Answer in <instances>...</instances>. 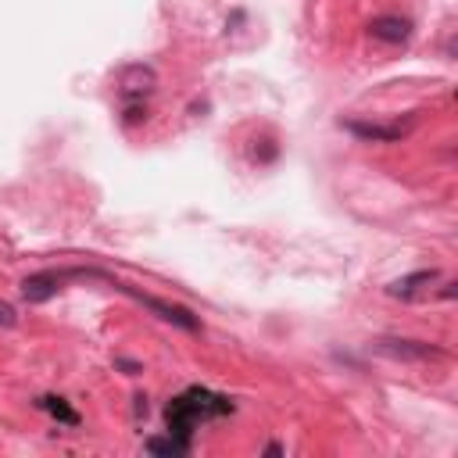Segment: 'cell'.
Here are the masks:
<instances>
[{"mask_svg": "<svg viewBox=\"0 0 458 458\" xmlns=\"http://www.w3.org/2000/svg\"><path fill=\"white\" fill-rule=\"evenodd\" d=\"M369 37L380 40V44H405L412 37V22L397 19V15H380V19L369 22Z\"/></svg>", "mask_w": 458, "mask_h": 458, "instance_id": "8992f818", "label": "cell"}, {"mask_svg": "<svg viewBox=\"0 0 458 458\" xmlns=\"http://www.w3.org/2000/svg\"><path fill=\"white\" fill-rule=\"evenodd\" d=\"M154 83H158V76H154L151 65H129V69L119 72V90H122V97H143V94L154 90Z\"/></svg>", "mask_w": 458, "mask_h": 458, "instance_id": "5b68a950", "label": "cell"}, {"mask_svg": "<svg viewBox=\"0 0 458 458\" xmlns=\"http://www.w3.org/2000/svg\"><path fill=\"white\" fill-rule=\"evenodd\" d=\"M115 365H119V369H126L129 376H136V372H140V362H129V358H119Z\"/></svg>", "mask_w": 458, "mask_h": 458, "instance_id": "4fadbf2b", "label": "cell"}, {"mask_svg": "<svg viewBox=\"0 0 458 458\" xmlns=\"http://www.w3.org/2000/svg\"><path fill=\"white\" fill-rule=\"evenodd\" d=\"M233 412V401L222 397V394H211L204 387H190L186 394L172 397L168 408H165V419H168V433L190 440V433L208 422V419H218V415H229Z\"/></svg>", "mask_w": 458, "mask_h": 458, "instance_id": "6da1fadb", "label": "cell"}, {"mask_svg": "<svg viewBox=\"0 0 458 458\" xmlns=\"http://www.w3.org/2000/svg\"><path fill=\"white\" fill-rule=\"evenodd\" d=\"M133 401H136V412H133V415H136V422H140V419H147V397H143V394H136Z\"/></svg>", "mask_w": 458, "mask_h": 458, "instance_id": "7c38bea8", "label": "cell"}, {"mask_svg": "<svg viewBox=\"0 0 458 458\" xmlns=\"http://www.w3.org/2000/svg\"><path fill=\"white\" fill-rule=\"evenodd\" d=\"M372 351L383 355V358H394V362H433V358H444L440 348L422 344V340H405V337H380V340H372Z\"/></svg>", "mask_w": 458, "mask_h": 458, "instance_id": "3957f363", "label": "cell"}, {"mask_svg": "<svg viewBox=\"0 0 458 458\" xmlns=\"http://www.w3.org/2000/svg\"><path fill=\"white\" fill-rule=\"evenodd\" d=\"M15 323H19V312L8 301H0V330H12Z\"/></svg>", "mask_w": 458, "mask_h": 458, "instance_id": "8fae6325", "label": "cell"}, {"mask_svg": "<svg viewBox=\"0 0 458 458\" xmlns=\"http://www.w3.org/2000/svg\"><path fill=\"white\" fill-rule=\"evenodd\" d=\"M143 447H147L151 454H186V451H190V440L168 433V437H151Z\"/></svg>", "mask_w": 458, "mask_h": 458, "instance_id": "30bf717a", "label": "cell"}, {"mask_svg": "<svg viewBox=\"0 0 458 458\" xmlns=\"http://www.w3.org/2000/svg\"><path fill=\"white\" fill-rule=\"evenodd\" d=\"M65 280H69V269H47V273H37V276H29V280L22 283V298H26L29 305H44V301H51V298L65 287Z\"/></svg>", "mask_w": 458, "mask_h": 458, "instance_id": "277c9868", "label": "cell"}, {"mask_svg": "<svg viewBox=\"0 0 458 458\" xmlns=\"http://www.w3.org/2000/svg\"><path fill=\"white\" fill-rule=\"evenodd\" d=\"M37 405H40L44 412H51L58 422H65V426H79V412H76V408H69V401H65V397H51V394H47V397H40Z\"/></svg>", "mask_w": 458, "mask_h": 458, "instance_id": "9c48e42d", "label": "cell"}, {"mask_svg": "<svg viewBox=\"0 0 458 458\" xmlns=\"http://www.w3.org/2000/svg\"><path fill=\"white\" fill-rule=\"evenodd\" d=\"M348 129L355 133V136H362V140H401L408 129L405 126H365V122H348Z\"/></svg>", "mask_w": 458, "mask_h": 458, "instance_id": "ba28073f", "label": "cell"}, {"mask_svg": "<svg viewBox=\"0 0 458 458\" xmlns=\"http://www.w3.org/2000/svg\"><path fill=\"white\" fill-rule=\"evenodd\" d=\"M90 280H104V283H111L115 290L129 294V298H133V301H140L147 312H154L161 323H172V326H179V330H186V333H197V330H200V319H197L190 308H183V305L161 301V298H154V294H143V290H136V287H129V283H122V280H115V276L101 273V269H90Z\"/></svg>", "mask_w": 458, "mask_h": 458, "instance_id": "7a4b0ae2", "label": "cell"}, {"mask_svg": "<svg viewBox=\"0 0 458 458\" xmlns=\"http://www.w3.org/2000/svg\"><path fill=\"white\" fill-rule=\"evenodd\" d=\"M440 280V273L437 269H422V273H412V276H405V280H394L390 287H387V294L390 298H401V301H412V298H419L429 283H437Z\"/></svg>", "mask_w": 458, "mask_h": 458, "instance_id": "52a82bcc", "label": "cell"}]
</instances>
